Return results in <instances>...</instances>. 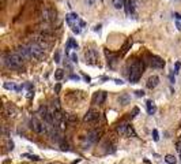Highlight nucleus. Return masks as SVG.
<instances>
[{
    "label": "nucleus",
    "mask_w": 181,
    "mask_h": 164,
    "mask_svg": "<svg viewBox=\"0 0 181 164\" xmlns=\"http://www.w3.org/2000/svg\"><path fill=\"white\" fill-rule=\"evenodd\" d=\"M3 64L10 70H21L23 66V58L17 52H6L3 55Z\"/></svg>",
    "instance_id": "1"
},
{
    "label": "nucleus",
    "mask_w": 181,
    "mask_h": 164,
    "mask_svg": "<svg viewBox=\"0 0 181 164\" xmlns=\"http://www.w3.org/2000/svg\"><path fill=\"white\" fill-rule=\"evenodd\" d=\"M66 19H67V23H68V26L72 29V31L74 33H76V34H79L80 33V30H82V27H84L86 26V23L80 19L79 17H78V14H75V13H71V14H68L66 17Z\"/></svg>",
    "instance_id": "2"
},
{
    "label": "nucleus",
    "mask_w": 181,
    "mask_h": 164,
    "mask_svg": "<svg viewBox=\"0 0 181 164\" xmlns=\"http://www.w3.org/2000/svg\"><path fill=\"white\" fill-rule=\"evenodd\" d=\"M143 70H144V66H143V62L140 60H136V62L132 63V66H131V73H129V82H137L139 78L142 77L143 74Z\"/></svg>",
    "instance_id": "3"
},
{
    "label": "nucleus",
    "mask_w": 181,
    "mask_h": 164,
    "mask_svg": "<svg viewBox=\"0 0 181 164\" xmlns=\"http://www.w3.org/2000/svg\"><path fill=\"white\" fill-rule=\"evenodd\" d=\"M30 126L33 131H35L37 134H46L48 133V126L45 120H41L38 116H33L30 119Z\"/></svg>",
    "instance_id": "4"
},
{
    "label": "nucleus",
    "mask_w": 181,
    "mask_h": 164,
    "mask_svg": "<svg viewBox=\"0 0 181 164\" xmlns=\"http://www.w3.org/2000/svg\"><path fill=\"white\" fill-rule=\"evenodd\" d=\"M116 131H117V134L123 135V137H136V133H135L133 127L131 126V124L125 123V122H123V123L117 124V127H116Z\"/></svg>",
    "instance_id": "5"
},
{
    "label": "nucleus",
    "mask_w": 181,
    "mask_h": 164,
    "mask_svg": "<svg viewBox=\"0 0 181 164\" xmlns=\"http://www.w3.org/2000/svg\"><path fill=\"white\" fill-rule=\"evenodd\" d=\"M29 45V48H30V52L31 55H33V58L37 59V60H41V59H44L45 56V49L41 47L37 41H33V43H30V44H27Z\"/></svg>",
    "instance_id": "6"
},
{
    "label": "nucleus",
    "mask_w": 181,
    "mask_h": 164,
    "mask_svg": "<svg viewBox=\"0 0 181 164\" xmlns=\"http://www.w3.org/2000/svg\"><path fill=\"white\" fill-rule=\"evenodd\" d=\"M102 135V130H93L91 133H88V135L86 137V142L83 144V148L86 149V148H88L90 145H93V144H95V142L99 140V137Z\"/></svg>",
    "instance_id": "7"
},
{
    "label": "nucleus",
    "mask_w": 181,
    "mask_h": 164,
    "mask_svg": "<svg viewBox=\"0 0 181 164\" xmlns=\"http://www.w3.org/2000/svg\"><path fill=\"white\" fill-rule=\"evenodd\" d=\"M56 15H57L56 10H53L52 7H45L42 10V13H41V19L45 21V22H52V21L56 19Z\"/></svg>",
    "instance_id": "8"
},
{
    "label": "nucleus",
    "mask_w": 181,
    "mask_h": 164,
    "mask_svg": "<svg viewBox=\"0 0 181 164\" xmlns=\"http://www.w3.org/2000/svg\"><path fill=\"white\" fill-rule=\"evenodd\" d=\"M84 59H86V63L87 64H91V66H95L98 63V55L95 49H87L84 52Z\"/></svg>",
    "instance_id": "9"
},
{
    "label": "nucleus",
    "mask_w": 181,
    "mask_h": 164,
    "mask_svg": "<svg viewBox=\"0 0 181 164\" xmlns=\"http://www.w3.org/2000/svg\"><path fill=\"white\" fill-rule=\"evenodd\" d=\"M17 52L21 55L23 58V60H29V59H33V55L30 52V48H29V45H21V47H18Z\"/></svg>",
    "instance_id": "10"
},
{
    "label": "nucleus",
    "mask_w": 181,
    "mask_h": 164,
    "mask_svg": "<svg viewBox=\"0 0 181 164\" xmlns=\"http://www.w3.org/2000/svg\"><path fill=\"white\" fill-rule=\"evenodd\" d=\"M97 119H99V112H98L97 110H88V111L86 112L84 118H83V120L86 123L94 122V120H97Z\"/></svg>",
    "instance_id": "11"
},
{
    "label": "nucleus",
    "mask_w": 181,
    "mask_h": 164,
    "mask_svg": "<svg viewBox=\"0 0 181 164\" xmlns=\"http://www.w3.org/2000/svg\"><path fill=\"white\" fill-rule=\"evenodd\" d=\"M150 66L153 68H164L165 62L158 56H153V58H150Z\"/></svg>",
    "instance_id": "12"
},
{
    "label": "nucleus",
    "mask_w": 181,
    "mask_h": 164,
    "mask_svg": "<svg viewBox=\"0 0 181 164\" xmlns=\"http://www.w3.org/2000/svg\"><path fill=\"white\" fill-rule=\"evenodd\" d=\"M3 114H4L7 118H15V115H17V108H15L12 104H7V105L4 107Z\"/></svg>",
    "instance_id": "13"
},
{
    "label": "nucleus",
    "mask_w": 181,
    "mask_h": 164,
    "mask_svg": "<svg viewBox=\"0 0 181 164\" xmlns=\"http://www.w3.org/2000/svg\"><path fill=\"white\" fill-rule=\"evenodd\" d=\"M158 84H159V77L158 75H151V77H149V80H147L146 86L149 89H154V88L158 86Z\"/></svg>",
    "instance_id": "14"
},
{
    "label": "nucleus",
    "mask_w": 181,
    "mask_h": 164,
    "mask_svg": "<svg viewBox=\"0 0 181 164\" xmlns=\"http://www.w3.org/2000/svg\"><path fill=\"white\" fill-rule=\"evenodd\" d=\"M105 100H106V92H97L94 94V104L101 105V104L105 103Z\"/></svg>",
    "instance_id": "15"
},
{
    "label": "nucleus",
    "mask_w": 181,
    "mask_h": 164,
    "mask_svg": "<svg viewBox=\"0 0 181 164\" xmlns=\"http://www.w3.org/2000/svg\"><path fill=\"white\" fill-rule=\"evenodd\" d=\"M146 107H147V112H149V115H154L155 111H157V107H155V104L153 101H149L146 103Z\"/></svg>",
    "instance_id": "16"
},
{
    "label": "nucleus",
    "mask_w": 181,
    "mask_h": 164,
    "mask_svg": "<svg viewBox=\"0 0 181 164\" xmlns=\"http://www.w3.org/2000/svg\"><path fill=\"white\" fill-rule=\"evenodd\" d=\"M119 104L120 105H127L129 104V96L127 93H123L121 96L119 97Z\"/></svg>",
    "instance_id": "17"
},
{
    "label": "nucleus",
    "mask_w": 181,
    "mask_h": 164,
    "mask_svg": "<svg viewBox=\"0 0 181 164\" xmlns=\"http://www.w3.org/2000/svg\"><path fill=\"white\" fill-rule=\"evenodd\" d=\"M112 4L115 6V8L120 10L125 6V0H112Z\"/></svg>",
    "instance_id": "18"
},
{
    "label": "nucleus",
    "mask_w": 181,
    "mask_h": 164,
    "mask_svg": "<svg viewBox=\"0 0 181 164\" xmlns=\"http://www.w3.org/2000/svg\"><path fill=\"white\" fill-rule=\"evenodd\" d=\"M71 48L78 49V44H76V41L74 40V38H68V43H67V51Z\"/></svg>",
    "instance_id": "19"
},
{
    "label": "nucleus",
    "mask_w": 181,
    "mask_h": 164,
    "mask_svg": "<svg viewBox=\"0 0 181 164\" xmlns=\"http://www.w3.org/2000/svg\"><path fill=\"white\" fill-rule=\"evenodd\" d=\"M63 77H64V71L61 68H57V70L55 71V80L56 81H61Z\"/></svg>",
    "instance_id": "20"
},
{
    "label": "nucleus",
    "mask_w": 181,
    "mask_h": 164,
    "mask_svg": "<svg viewBox=\"0 0 181 164\" xmlns=\"http://www.w3.org/2000/svg\"><path fill=\"white\" fill-rule=\"evenodd\" d=\"M165 161H166L168 164H176L177 159L174 157V156H172V155H166V156H165Z\"/></svg>",
    "instance_id": "21"
},
{
    "label": "nucleus",
    "mask_w": 181,
    "mask_h": 164,
    "mask_svg": "<svg viewBox=\"0 0 181 164\" xmlns=\"http://www.w3.org/2000/svg\"><path fill=\"white\" fill-rule=\"evenodd\" d=\"M153 138H154V141L155 142H158L159 141V134H158V130H153Z\"/></svg>",
    "instance_id": "22"
},
{
    "label": "nucleus",
    "mask_w": 181,
    "mask_h": 164,
    "mask_svg": "<svg viewBox=\"0 0 181 164\" xmlns=\"http://www.w3.org/2000/svg\"><path fill=\"white\" fill-rule=\"evenodd\" d=\"M23 157H29L30 160H34V161H38V160H40V157L35 155H23Z\"/></svg>",
    "instance_id": "23"
},
{
    "label": "nucleus",
    "mask_w": 181,
    "mask_h": 164,
    "mask_svg": "<svg viewBox=\"0 0 181 164\" xmlns=\"http://www.w3.org/2000/svg\"><path fill=\"white\" fill-rule=\"evenodd\" d=\"M131 45H132V43H131V41H127V44L124 45V48H123V53L127 52V51H128V48L131 47Z\"/></svg>",
    "instance_id": "24"
},
{
    "label": "nucleus",
    "mask_w": 181,
    "mask_h": 164,
    "mask_svg": "<svg viewBox=\"0 0 181 164\" xmlns=\"http://www.w3.org/2000/svg\"><path fill=\"white\" fill-rule=\"evenodd\" d=\"M135 94H136L137 97H143V96H144V92H143V90H136Z\"/></svg>",
    "instance_id": "25"
},
{
    "label": "nucleus",
    "mask_w": 181,
    "mask_h": 164,
    "mask_svg": "<svg viewBox=\"0 0 181 164\" xmlns=\"http://www.w3.org/2000/svg\"><path fill=\"white\" fill-rule=\"evenodd\" d=\"M55 62H56V63L60 62V53H59V52L55 53Z\"/></svg>",
    "instance_id": "26"
},
{
    "label": "nucleus",
    "mask_w": 181,
    "mask_h": 164,
    "mask_svg": "<svg viewBox=\"0 0 181 164\" xmlns=\"http://www.w3.org/2000/svg\"><path fill=\"white\" fill-rule=\"evenodd\" d=\"M71 59H72V62H78V56H76V53H72V55H71Z\"/></svg>",
    "instance_id": "27"
},
{
    "label": "nucleus",
    "mask_w": 181,
    "mask_h": 164,
    "mask_svg": "<svg viewBox=\"0 0 181 164\" xmlns=\"http://www.w3.org/2000/svg\"><path fill=\"white\" fill-rule=\"evenodd\" d=\"M86 3H87V6H94L95 0H86Z\"/></svg>",
    "instance_id": "28"
},
{
    "label": "nucleus",
    "mask_w": 181,
    "mask_h": 164,
    "mask_svg": "<svg viewBox=\"0 0 181 164\" xmlns=\"http://www.w3.org/2000/svg\"><path fill=\"white\" fill-rule=\"evenodd\" d=\"M8 149H11V151L14 149V142L12 141H8Z\"/></svg>",
    "instance_id": "29"
},
{
    "label": "nucleus",
    "mask_w": 181,
    "mask_h": 164,
    "mask_svg": "<svg viewBox=\"0 0 181 164\" xmlns=\"http://www.w3.org/2000/svg\"><path fill=\"white\" fill-rule=\"evenodd\" d=\"M178 70H180V63L177 62L176 63V71H174V73H178Z\"/></svg>",
    "instance_id": "30"
},
{
    "label": "nucleus",
    "mask_w": 181,
    "mask_h": 164,
    "mask_svg": "<svg viewBox=\"0 0 181 164\" xmlns=\"http://www.w3.org/2000/svg\"><path fill=\"white\" fill-rule=\"evenodd\" d=\"M137 112H139V110H137V108H133V114H132V118L133 116H136V114Z\"/></svg>",
    "instance_id": "31"
},
{
    "label": "nucleus",
    "mask_w": 181,
    "mask_h": 164,
    "mask_svg": "<svg viewBox=\"0 0 181 164\" xmlns=\"http://www.w3.org/2000/svg\"><path fill=\"white\" fill-rule=\"evenodd\" d=\"M60 88H61V86H60V84L56 85V93H59V92H60Z\"/></svg>",
    "instance_id": "32"
},
{
    "label": "nucleus",
    "mask_w": 181,
    "mask_h": 164,
    "mask_svg": "<svg viewBox=\"0 0 181 164\" xmlns=\"http://www.w3.org/2000/svg\"><path fill=\"white\" fill-rule=\"evenodd\" d=\"M169 78H170V81H172V82H174V77H173V73H170V74H169Z\"/></svg>",
    "instance_id": "33"
},
{
    "label": "nucleus",
    "mask_w": 181,
    "mask_h": 164,
    "mask_svg": "<svg viewBox=\"0 0 181 164\" xmlns=\"http://www.w3.org/2000/svg\"><path fill=\"white\" fill-rule=\"evenodd\" d=\"M94 30H95V31H99V30H101V25H98V26H95V27H94Z\"/></svg>",
    "instance_id": "34"
},
{
    "label": "nucleus",
    "mask_w": 181,
    "mask_h": 164,
    "mask_svg": "<svg viewBox=\"0 0 181 164\" xmlns=\"http://www.w3.org/2000/svg\"><path fill=\"white\" fill-rule=\"evenodd\" d=\"M71 78H72V80H76V81L79 80V77H78V75H71Z\"/></svg>",
    "instance_id": "35"
},
{
    "label": "nucleus",
    "mask_w": 181,
    "mask_h": 164,
    "mask_svg": "<svg viewBox=\"0 0 181 164\" xmlns=\"http://www.w3.org/2000/svg\"><path fill=\"white\" fill-rule=\"evenodd\" d=\"M174 17H176V18H177V19H181V15H180V14H177V13H176V14H174Z\"/></svg>",
    "instance_id": "36"
},
{
    "label": "nucleus",
    "mask_w": 181,
    "mask_h": 164,
    "mask_svg": "<svg viewBox=\"0 0 181 164\" xmlns=\"http://www.w3.org/2000/svg\"><path fill=\"white\" fill-rule=\"evenodd\" d=\"M116 84H119V85H121V84H123V81H121V80H116Z\"/></svg>",
    "instance_id": "37"
},
{
    "label": "nucleus",
    "mask_w": 181,
    "mask_h": 164,
    "mask_svg": "<svg viewBox=\"0 0 181 164\" xmlns=\"http://www.w3.org/2000/svg\"><path fill=\"white\" fill-rule=\"evenodd\" d=\"M176 26H177V29H178V30H181V25H180V22H177Z\"/></svg>",
    "instance_id": "38"
}]
</instances>
